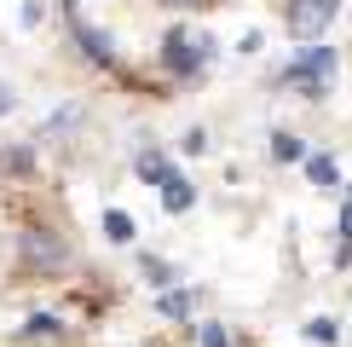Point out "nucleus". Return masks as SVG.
<instances>
[{
	"instance_id": "f257e3e1",
	"label": "nucleus",
	"mask_w": 352,
	"mask_h": 347,
	"mask_svg": "<svg viewBox=\"0 0 352 347\" xmlns=\"http://www.w3.org/2000/svg\"><path fill=\"white\" fill-rule=\"evenodd\" d=\"M329 76H335V52H329V47H306V52L295 58V70H289V81H306L312 93H318Z\"/></svg>"
},
{
	"instance_id": "f03ea898",
	"label": "nucleus",
	"mask_w": 352,
	"mask_h": 347,
	"mask_svg": "<svg viewBox=\"0 0 352 347\" xmlns=\"http://www.w3.org/2000/svg\"><path fill=\"white\" fill-rule=\"evenodd\" d=\"M329 12H335V0H289V29H295L300 41H312L318 29L329 23Z\"/></svg>"
},
{
	"instance_id": "7ed1b4c3",
	"label": "nucleus",
	"mask_w": 352,
	"mask_h": 347,
	"mask_svg": "<svg viewBox=\"0 0 352 347\" xmlns=\"http://www.w3.org/2000/svg\"><path fill=\"white\" fill-rule=\"evenodd\" d=\"M168 64L179 70V76H190V70L202 64V41H190V35H168Z\"/></svg>"
},
{
	"instance_id": "20e7f679",
	"label": "nucleus",
	"mask_w": 352,
	"mask_h": 347,
	"mask_svg": "<svg viewBox=\"0 0 352 347\" xmlns=\"http://www.w3.org/2000/svg\"><path fill=\"white\" fill-rule=\"evenodd\" d=\"M162 202H168V214H185L190 202H197V191H190V180H179V174H168V180H162Z\"/></svg>"
},
{
	"instance_id": "39448f33",
	"label": "nucleus",
	"mask_w": 352,
	"mask_h": 347,
	"mask_svg": "<svg viewBox=\"0 0 352 347\" xmlns=\"http://www.w3.org/2000/svg\"><path fill=\"white\" fill-rule=\"evenodd\" d=\"M133 231H139V226L127 220L122 209H110V214H104V238H110V243H133Z\"/></svg>"
},
{
	"instance_id": "423d86ee",
	"label": "nucleus",
	"mask_w": 352,
	"mask_h": 347,
	"mask_svg": "<svg viewBox=\"0 0 352 347\" xmlns=\"http://www.w3.org/2000/svg\"><path fill=\"white\" fill-rule=\"evenodd\" d=\"M306 174H312V185H335V156H306Z\"/></svg>"
},
{
	"instance_id": "0eeeda50",
	"label": "nucleus",
	"mask_w": 352,
	"mask_h": 347,
	"mask_svg": "<svg viewBox=\"0 0 352 347\" xmlns=\"http://www.w3.org/2000/svg\"><path fill=\"white\" fill-rule=\"evenodd\" d=\"M139 174H144V180H151V185H162V180H168L173 168H168V162H162V156H156V151H144V156H139Z\"/></svg>"
},
{
	"instance_id": "6e6552de",
	"label": "nucleus",
	"mask_w": 352,
	"mask_h": 347,
	"mask_svg": "<svg viewBox=\"0 0 352 347\" xmlns=\"http://www.w3.org/2000/svg\"><path fill=\"white\" fill-rule=\"evenodd\" d=\"M272 151L283 156V162H295V156H300V139H295V134H277V139H272Z\"/></svg>"
},
{
	"instance_id": "1a4fd4ad",
	"label": "nucleus",
	"mask_w": 352,
	"mask_h": 347,
	"mask_svg": "<svg viewBox=\"0 0 352 347\" xmlns=\"http://www.w3.org/2000/svg\"><path fill=\"white\" fill-rule=\"evenodd\" d=\"M23 249H29V255H35V260H58V243H47V238H29V243H23Z\"/></svg>"
},
{
	"instance_id": "9d476101",
	"label": "nucleus",
	"mask_w": 352,
	"mask_h": 347,
	"mask_svg": "<svg viewBox=\"0 0 352 347\" xmlns=\"http://www.w3.org/2000/svg\"><path fill=\"white\" fill-rule=\"evenodd\" d=\"M202 347H231V336H226V324H202Z\"/></svg>"
},
{
	"instance_id": "9b49d317",
	"label": "nucleus",
	"mask_w": 352,
	"mask_h": 347,
	"mask_svg": "<svg viewBox=\"0 0 352 347\" xmlns=\"http://www.w3.org/2000/svg\"><path fill=\"white\" fill-rule=\"evenodd\" d=\"M162 313L168 318H185L190 313V295H162Z\"/></svg>"
},
{
	"instance_id": "f8f14e48",
	"label": "nucleus",
	"mask_w": 352,
	"mask_h": 347,
	"mask_svg": "<svg viewBox=\"0 0 352 347\" xmlns=\"http://www.w3.org/2000/svg\"><path fill=\"white\" fill-rule=\"evenodd\" d=\"M306 336H312V341H335V324H329V318H312V324H306Z\"/></svg>"
},
{
	"instance_id": "ddd939ff",
	"label": "nucleus",
	"mask_w": 352,
	"mask_h": 347,
	"mask_svg": "<svg viewBox=\"0 0 352 347\" xmlns=\"http://www.w3.org/2000/svg\"><path fill=\"white\" fill-rule=\"evenodd\" d=\"M341 238L352 243V202H346V214H341Z\"/></svg>"
},
{
	"instance_id": "4468645a",
	"label": "nucleus",
	"mask_w": 352,
	"mask_h": 347,
	"mask_svg": "<svg viewBox=\"0 0 352 347\" xmlns=\"http://www.w3.org/2000/svg\"><path fill=\"white\" fill-rule=\"evenodd\" d=\"M12 110V93H6V87H0V116H6Z\"/></svg>"
},
{
	"instance_id": "2eb2a0df",
	"label": "nucleus",
	"mask_w": 352,
	"mask_h": 347,
	"mask_svg": "<svg viewBox=\"0 0 352 347\" xmlns=\"http://www.w3.org/2000/svg\"><path fill=\"white\" fill-rule=\"evenodd\" d=\"M179 6H197V0H179Z\"/></svg>"
}]
</instances>
